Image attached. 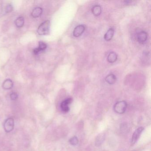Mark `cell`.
<instances>
[{"mask_svg": "<svg viewBox=\"0 0 151 151\" xmlns=\"http://www.w3.org/2000/svg\"><path fill=\"white\" fill-rule=\"evenodd\" d=\"M116 77L114 74H109L105 78L106 82L109 84H114L116 81Z\"/></svg>", "mask_w": 151, "mask_h": 151, "instance_id": "9", "label": "cell"}, {"mask_svg": "<svg viewBox=\"0 0 151 151\" xmlns=\"http://www.w3.org/2000/svg\"><path fill=\"white\" fill-rule=\"evenodd\" d=\"M117 55L115 52H111L109 54L107 57V60L110 63H114L117 60Z\"/></svg>", "mask_w": 151, "mask_h": 151, "instance_id": "12", "label": "cell"}, {"mask_svg": "<svg viewBox=\"0 0 151 151\" xmlns=\"http://www.w3.org/2000/svg\"><path fill=\"white\" fill-rule=\"evenodd\" d=\"M14 128V121L12 118H9L5 121L4 124V128L6 132L12 131Z\"/></svg>", "mask_w": 151, "mask_h": 151, "instance_id": "3", "label": "cell"}, {"mask_svg": "<svg viewBox=\"0 0 151 151\" xmlns=\"http://www.w3.org/2000/svg\"><path fill=\"white\" fill-rule=\"evenodd\" d=\"M43 9L41 8L37 7L33 9L32 13V16L34 18L39 17L42 14Z\"/></svg>", "mask_w": 151, "mask_h": 151, "instance_id": "10", "label": "cell"}, {"mask_svg": "<svg viewBox=\"0 0 151 151\" xmlns=\"http://www.w3.org/2000/svg\"><path fill=\"white\" fill-rule=\"evenodd\" d=\"M72 101L71 98H68L62 102L60 104V108L63 113H68L70 110L69 105Z\"/></svg>", "mask_w": 151, "mask_h": 151, "instance_id": "4", "label": "cell"}, {"mask_svg": "<svg viewBox=\"0 0 151 151\" xmlns=\"http://www.w3.org/2000/svg\"><path fill=\"white\" fill-rule=\"evenodd\" d=\"M14 83L10 79H6L4 81L3 83V87L6 90H9L13 87Z\"/></svg>", "mask_w": 151, "mask_h": 151, "instance_id": "13", "label": "cell"}, {"mask_svg": "<svg viewBox=\"0 0 151 151\" xmlns=\"http://www.w3.org/2000/svg\"><path fill=\"white\" fill-rule=\"evenodd\" d=\"M92 12L95 16H99L101 13V9L100 6L96 5L92 8Z\"/></svg>", "mask_w": 151, "mask_h": 151, "instance_id": "14", "label": "cell"}, {"mask_svg": "<svg viewBox=\"0 0 151 151\" xmlns=\"http://www.w3.org/2000/svg\"><path fill=\"white\" fill-rule=\"evenodd\" d=\"M127 104L124 101H118L115 104L114 109L116 113L118 114H123L125 113L127 109Z\"/></svg>", "mask_w": 151, "mask_h": 151, "instance_id": "1", "label": "cell"}, {"mask_svg": "<svg viewBox=\"0 0 151 151\" xmlns=\"http://www.w3.org/2000/svg\"><path fill=\"white\" fill-rule=\"evenodd\" d=\"M47 47V45L45 43H44V42L40 41V42H39V44L38 47L34 49L33 52H34V53L35 55H37L40 52L45 50Z\"/></svg>", "mask_w": 151, "mask_h": 151, "instance_id": "8", "label": "cell"}, {"mask_svg": "<svg viewBox=\"0 0 151 151\" xmlns=\"http://www.w3.org/2000/svg\"><path fill=\"white\" fill-rule=\"evenodd\" d=\"M147 34L145 32L142 31L138 33L137 35V39L139 43L143 44L147 40Z\"/></svg>", "mask_w": 151, "mask_h": 151, "instance_id": "7", "label": "cell"}, {"mask_svg": "<svg viewBox=\"0 0 151 151\" xmlns=\"http://www.w3.org/2000/svg\"><path fill=\"white\" fill-rule=\"evenodd\" d=\"M114 29L113 28L109 29L104 36V39L106 41H109L112 39L114 35Z\"/></svg>", "mask_w": 151, "mask_h": 151, "instance_id": "11", "label": "cell"}, {"mask_svg": "<svg viewBox=\"0 0 151 151\" xmlns=\"http://www.w3.org/2000/svg\"><path fill=\"white\" fill-rule=\"evenodd\" d=\"M50 22L49 21L41 24L37 30V32L40 35H45L48 34L50 30Z\"/></svg>", "mask_w": 151, "mask_h": 151, "instance_id": "2", "label": "cell"}, {"mask_svg": "<svg viewBox=\"0 0 151 151\" xmlns=\"http://www.w3.org/2000/svg\"><path fill=\"white\" fill-rule=\"evenodd\" d=\"M69 143L72 145H76L78 143V139L76 136H74V137H72L69 139Z\"/></svg>", "mask_w": 151, "mask_h": 151, "instance_id": "16", "label": "cell"}, {"mask_svg": "<svg viewBox=\"0 0 151 151\" xmlns=\"http://www.w3.org/2000/svg\"><path fill=\"white\" fill-rule=\"evenodd\" d=\"M10 98L12 100H16L18 98V95L15 92H13L10 94Z\"/></svg>", "mask_w": 151, "mask_h": 151, "instance_id": "17", "label": "cell"}, {"mask_svg": "<svg viewBox=\"0 0 151 151\" xmlns=\"http://www.w3.org/2000/svg\"><path fill=\"white\" fill-rule=\"evenodd\" d=\"M144 130L143 127H140L137 128L133 132L131 139V143L132 145H134L137 141Z\"/></svg>", "mask_w": 151, "mask_h": 151, "instance_id": "5", "label": "cell"}, {"mask_svg": "<svg viewBox=\"0 0 151 151\" xmlns=\"http://www.w3.org/2000/svg\"><path fill=\"white\" fill-rule=\"evenodd\" d=\"M12 9H13V7H12V6L10 5H8L6 8V12L7 13H9L12 11Z\"/></svg>", "mask_w": 151, "mask_h": 151, "instance_id": "18", "label": "cell"}, {"mask_svg": "<svg viewBox=\"0 0 151 151\" xmlns=\"http://www.w3.org/2000/svg\"><path fill=\"white\" fill-rule=\"evenodd\" d=\"M24 20L23 17H19L17 18L15 21L16 25L18 28H21L24 24Z\"/></svg>", "mask_w": 151, "mask_h": 151, "instance_id": "15", "label": "cell"}, {"mask_svg": "<svg viewBox=\"0 0 151 151\" xmlns=\"http://www.w3.org/2000/svg\"><path fill=\"white\" fill-rule=\"evenodd\" d=\"M85 30V27L84 25L83 24L78 25L74 29L73 31V36L76 37H80L83 34Z\"/></svg>", "mask_w": 151, "mask_h": 151, "instance_id": "6", "label": "cell"}]
</instances>
